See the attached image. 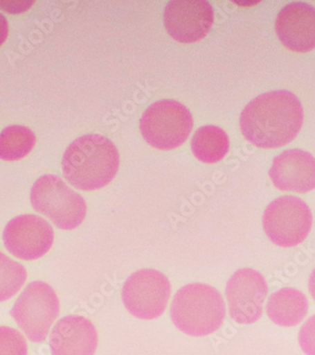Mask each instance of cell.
Returning a JSON list of instances; mask_svg holds the SVG:
<instances>
[{
	"label": "cell",
	"instance_id": "cell-1",
	"mask_svg": "<svg viewBox=\"0 0 315 355\" xmlns=\"http://www.w3.org/2000/svg\"><path fill=\"white\" fill-rule=\"evenodd\" d=\"M303 121L298 98L280 90L264 93L248 103L240 118V127L245 139L255 146L273 149L293 141Z\"/></svg>",
	"mask_w": 315,
	"mask_h": 355
},
{
	"label": "cell",
	"instance_id": "cell-2",
	"mask_svg": "<svg viewBox=\"0 0 315 355\" xmlns=\"http://www.w3.org/2000/svg\"><path fill=\"white\" fill-rule=\"evenodd\" d=\"M120 168L115 144L100 135H87L69 145L63 157L64 178L80 191H93L107 186Z\"/></svg>",
	"mask_w": 315,
	"mask_h": 355
},
{
	"label": "cell",
	"instance_id": "cell-3",
	"mask_svg": "<svg viewBox=\"0 0 315 355\" xmlns=\"http://www.w3.org/2000/svg\"><path fill=\"white\" fill-rule=\"evenodd\" d=\"M226 312V303L218 290L205 284H192L175 294L170 317L178 330L199 338L219 330Z\"/></svg>",
	"mask_w": 315,
	"mask_h": 355
},
{
	"label": "cell",
	"instance_id": "cell-4",
	"mask_svg": "<svg viewBox=\"0 0 315 355\" xmlns=\"http://www.w3.org/2000/svg\"><path fill=\"white\" fill-rule=\"evenodd\" d=\"M30 201L36 211L45 215L59 229H77L87 216L84 199L56 175L41 176L30 191Z\"/></svg>",
	"mask_w": 315,
	"mask_h": 355
},
{
	"label": "cell",
	"instance_id": "cell-5",
	"mask_svg": "<svg viewBox=\"0 0 315 355\" xmlns=\"http://www.w3.org/2000/svg\"><path fill=\"white\" fill-rule=\"evenodd\" d=\"M193 128L192 114L186 106L163 100L150 106L141 120V132L147 144L160 151L181 146Z\"/></svg>",
	"mask_w": 315,
	"mask_h": 355
},
{
	"label": "cell",
	"instance_id": "cell-6",
	"mask_svg": "<svg viewBox=\"0 0 315 355\" xmlns=\"http://www.w3.org/2000/svg\"><path fill=\"white\" fill-rule=\"evenodd\" d=\"M60 313V302L53 287L33 282L18 297L12 317L33 343L43 342Z\"/></svg>",
	"mask_w": 315,
	"mask_h": 355
},
{
	"label": "cell",
	"instance_id": "cell-7",
	"mask_svg": "<svg viewBox=\"0 0 315 355\" xmlns=\"http://www.w3.org/2000/svg\"><path fill=\"white\" fill-rule=\"evenodd\" d=\"M266 235L281 248L298 245L308 237L312 214L308 205L294 196L276 199L265 209L262 218Z\"/></svg>",
	"mask_w": 315,
	"mask_h": 355
},
{
	"label": "cell",
	"instance_id": "cell-8",
	"mask_svg": "<svg viewBox=\"0 0 315 355\" xmlns=\"http://www.w3.org/2000/svg\"><path fill=\"white\" fill-rule=\"evenodd\" d=\"M170 293L169 279L161 272L146 268L129 277L121 295L126 309L134 317L152 320L163 315Z\"/></svg>",
	"mask_w": 315,
	"mask_h": 355
},
{
	"label": "cell",
	"instance_id": "cell-9",
	"mask_svg": "<svg viewBox=\"0 0 315 355\" xmlns=\"http://www.w3.org/2000/svg\"><path fill=\"white\" fill-rule=\"evenodd\" d=\"M54 241L53 227L35 214L20 215L8 223L3 232L5 248L23 261L41 259L51 250Z\"/></svg>",
	"mask_w": 315,
	"mask_h": 355
},
{
	"label": "cell",
	"instance_id": "cell-10",
	"mask_svg": "<svg viewBox=\"0 0 315 355\" xmlns=\"http://www.w3.org/2000/svg\"><path fill=\"white\" fill-rule=\"evenodd\" d=\"M226 293L229 313L235 322L246 325L262 317L268 285L260 272L240 269L227 282Z\"/></svg>",
	"mask_w": 315,
	"mask_h": 355
},
{
	"label": "cell",
	"instance_id": "cell-11",
	"mask_svg": "<svg viewBox=\"0 0 315 355\" xmlns=\"http://www.w3.org/2000/svg\"><path fill=\"white\" fill-rule=\"evenodd\" d=\"M213 22V7L204 0H174L165 10L167 32L180 43L202 40L210 32Z\"/></svg>",
	"mask_w": 315,
	"mask_h": 355
},
{
	"label": "cell",
	"instance_id": "cell-12",
	"mask_svg": "<svg viewBox=\"0 0 315 355\" xmlns=\"http://www.w3.org/2000/svg\"><path fill=\"white\" fill-rule=\"evenodd\" d=\"M99 336L94 324L81 315L57 321L50 336L53 355H94Z\"/></svg>",
	"mask_w": 315,
	"mask_h": 355
},
{
	"label": "cell",
	"instance_id": "cell-13",
	"mask_svg": "<svg viewBox=\"0 0 315 355\" xmlns=\"http://www.w3.org/2000/svg\"><path fill=\"white\" fill-rule=\"evenodd\" d=\"M276 32L285 48L294 53H309L315 45L314 8L304 3L288 5L276 17Z\"/></svg>",
	"mask_w": 315,
	"mask_h": 355
},
{
	"label": "cell",
	"instance_id": "cell-14",
	"mask_svg": "<svg viewBox=\"0 0 315 355\" xmlns=\"http://www.w3.org/2000/svg\"><path fill=\"white\" fill-rule=\"evenodd\" d=\"M269 175L278 190L309 193L315 186L314 157L301 150H289L273 159Z\"/></svg>",
	"mask_w": 315,
	"mask_h": 355
},
{
	"label": "cell",
	"instance_id": "cell-15",
	"mask_svg": "<svg viewBox=\"0 0 315 355\" xmlns=\"http://www.w3.org/2000/svg\"><path fill=\"white\" fill-rule=\"evenodd\" d=\"M268 317L281 327H294L300 323L309 311L306 295L296 288H283L271 295L267 302Z\"/></svg>",
	"mask_w": 315,
	"mask_h": 355
},
{
	"label": "cell",
	"instance_id": "cell-16",
	"mask_svg": "<svg viewBox=\"0 0 315 355\" xmlns=\"http://www.w3.org/2000/svg\"><path fill=\"white\" fill-rule=\"evenodd\" d=\"M192 150L200 162L214 164L221 162L228 153V136L223 129L217 126L200 127L192 137Z\"/></svg>",
	"mask_w": 315,
	"mask_h": 355
},
{
	"label": "cell",
	"instance_id": "cell-17",
	"mask_svg": "<svg viewBox=\"0 0 315 355\" xmlns=\"http://www.w3.org/2000/svg\"><path fill=\"white\" fill-rule=\"evenodd\" d=\"M35 144V135L28 127H8L0 134V159L11 162L21 160L33 151Z\"/></svg>",
	"mask_w": 315,
	"mask_h": 355
},
{
	"label": "cell",
	"instance_id": "cell-18",
	"mask_svg": "<svg viewBox=\"0 0 315 355\" xmlns=\"http://www.w3.org/2000/svg\"><path fill=\"white\" fill-rule=\"evenodd\" d=\"M27 281V270L21 263L0 251V302L12 299Z\"/></svg>",
	"mask_w": 315,
	"mask_h": 355
},
{
	"label": "cell",
	"instance_id": "cell-19",
	"mask_svg": "<svg viewBox=\"0 0 315 355\" xmlns=\"http://www.w3.org/2000/svg\"><path fill=\"white\" fill-rule=\"evenodd\" d=\"M0 355H28L24 336L15 329L0 327Z\"/></svg>",
	"mask_w": 315,
	"mask_h": 355
},
{
	"label": "cell",
	"instance_id": "cell-20",
	"mask_svg": "<svg viewBox=\"0 0 315 355\" xmlns=\"http://www.w3.org/2000/svg\"><path fill=\"white\" fill-rule=\"evenodd\" d=\"M9 35V26L6 18L3 15L0 14V46L3 45Z\"/></svg>",
	"mask_w": 315,
	"mask_h": 355
}]
</instances>
